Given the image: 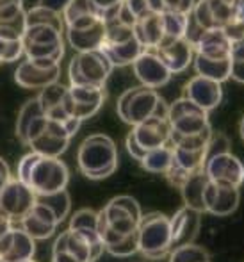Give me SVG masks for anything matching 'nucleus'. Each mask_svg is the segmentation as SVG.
<instances>
[{"label":"nucleus","instance_id":"obj_43","mask_svg":"<svg viewBox=\"0 0 244 262\" xmlns=\"http://www.w3.org/2000/svg\"><path fill=\"white\" fill-rule=\"evenodd\" d=\"M196 2H198V0H162V4H164V13L173 11V13H184V14H191Z\"/></svg>","mask_w":244,"mask_h":262},{"label":"nucleus","instance_id":"obj_44","mask_svg":"<svg viewBox=\"0 0 244 262\" xmlns=\"http://www.w3.org/2000/svg\"><path fill=\"white\" fill-rule=\"evenodd\" d=\"M125 146H127V152L130 154L132 157L136 159V161H139L141 162L143 159H145V156L148 152H145V150L139 146V143L136 141V138H134V134L132 132H128L127 134V139H125Z\"/></svg>","mask_w":244,"mask_h":262},{"label":"nucleus","instance_id":"obj_23","mask_svg":"<svg viewBox=\"0 0 244 262\" xmlns=\"http://www.w3.org/2000/svg\"><path fill=\"white\" fill-rule=\"evenodd\" d=\"M155 50L159 52L161 59L166 62V66H168L171 73L184 72L186 68H189L191 62H194L196 49L187 38L168 39Z\"/></svg>","mask_w":244,"mask_h":262},{"label":"nucleus","instance_id":"obj_29","mask_svg":"<svg viewBox=\"0 0 244 262\" xmlns=\"http://www.w3.org/2000/svg\"><path fill=\"white\" fill-rule=\"evenodd\" d=\"M193 64L196 70V75L216 80V82H219V84L228 80L232 75V59L216 61V59H209V57H203V55L196 54Z\"/></svg>","mask_w":244,"mask_h":262},{"label":"nucleus","instance_id":"obj_53","mask_svg":"<svg viewBox=\"0 0 244 262\" xmlns=\"http://www.w3.org/2000/svg\"><path fill=\"white\" fill-rule=\"evenodd\" d=\"M0 64H4V62H2V61H0Z\"/></svg>","mask_w":244,"mask_h":262},{"label":"nucleus","instance_id":"obj_51","mask_svg":"<svg viewBox=\"0 0 244 262\" xmlns=\"http://www.w3.org/2000/svg\"><path fill=\"white\" fill-rule=\"evenodd\" d=\"M239 134H241V139L244 141V114L241 118V123H239Z\"/></svg>","mask_w":244,"mask_h":262},{"label":"nucleus","instance_id":"obj_10","mask_svg":"<svg viewBox=\"0 0 244 262\" xmlns=\"http://www.w3.org/2000/svg\"><path fill=\"white\" fill-rule=\"evenodd\" d=\"M64 36L75 52L100 50L105 41V21L100 14H93L68 25Z\"/></svg>","mask_w":244,"mask_h":262},{"label":"nucleus","instance_id":"obj_37","mask_svg":"<svg viewBox=\"0 0 244 262\" xmlns=\"http://www.w3.org/2000/svg\"><path fill=\"white\" fill-rule=\"evenodd\" d=\"M169 262H210V255L198 245H187L175 248L169 255Z\"/></svg>","mask_w":244,"mask_h":262},{"label":"nucleus","instance_id":"obj_52","mask_svg":"<svg viewBox=\"0 0 244 262\" xmlns=\"http://www.w3.org/2000/svg\"><path fill=\"white\" fill-rule=\"evenodd\" d=\"M143 262H151V260H143Z\"/></svg>","mask_w":244,"mask_h":262},{"label":"nucleus","instance_id":"obj_41","mask_svg":"<svg viewBox=\"0 0 244 262\" xmlns=\"http://www.w3.org/2000/svg\"><path fill=\"white\" fill-rule=\"evenodd\" d=\"M230 152V141L225 134L221 132H214L212 138H210V143L207 146V161L214 156H219V154H228Z\"/></svg>","mask_w":244,"mask_h":262},{"label":"nucleus","instance_id":"obj_36","mask_svg":"<svg viewBox=\"0 0 244 262\" xmlns=\"http://www.w3.org/2000/svg\"><path fill=\"white\" fill-rule=\"evenodd\" d=\"M93 14H100V13L95 9L91 0H73L68 6V9L62 13V18H64V24L68 27V25L84 20V18H90Z\"/></svg>","mask_w":244,"mask_h":262},{"label":"nucleus","instance_id":"obj_11","mask_svg":"<svg viewBox=\"0 0 244 262\" xmlns=\"http://www.w3.org/2000/svg\"><path fill=\"white\" fill-rule=\"evenodd\" d=\"M36 204H38L36 193L18 179H11L0 193V209L13 223L24 220Z\"/></svg>","mask_w":244,"mask_h":262},{"label":"nucleus","instance_id":"obj_54","mask_svg":"<svg viewBox=\"0 0 244 262\" xmlns=\"http://www.w3.org/2000/svg\"><path fill=\"white\" fill-rule=\"evenodd\" d=\"M0 262H2V260H0Z\"/></svg>","mask_w":244,"mask_h":262},{"label":"nucleus","instance_id":"obj_28","mask_svg":"<svg viewBox=\"0 0 244 262\" xmlns=\"http://www.w3.org/2000/svg\"><path fill=\"white\" fill-rule=\"evenodd\" d=\"M136 36L145 49H159L164 41L162 14H151L136 21Z\"/></svg>","mask_w":244,"mask_h":262},{"label":"nucleus","instance_id":"obj_50","mask_svg":"<svg viewBox=\"0 0 244 262\" xmlns=\"http://www.w3.org/2000/svg\"><path fill=\"white\" fill-rule=\"evenodd\" d=\"M11 228H13V221H11L9 217H7V214L0 209V239H2Z\"/></svg>","mask_w":244,"mask_h":262},{"label":"nucleus","instance_id":"obj_21","mask_svg":"<svg viewBox=\"0 0 244 262\" xmlns=\"http://www.w3.org/2000/svg\"><path fill=\"white\" fill-rule=\"evenodd\" d=\"M38 100L49 120L62 123V121L73 118L70 114V86H64L61 82L52 84V86L41 90V93L38 95Z\"/></svg>","mask_w":244,"mask_h":262},{"label":"nucleus","instance_id":"obj_6","mask_svg":"<svg viewBox=\"0 0 244 262\" xmlns=\"http://www.w3.org/2000/svg\"><path fill=\"white\" fill-rule=\"evenodd\" d=\"M113 62L103 54L102 49L90 50V52H77L68 66L70 86L102 88V90H105V82L113 73Z\"/></svg>","mask_w":244,"mask_h":262},{"label":"nucleus","instance_id":"obj_15","mask_svg":"<svg viewBox=\"0 0 244 262\" xmlns=\"http://www.w3.org/2000/svg\"><path fill=\"white\" fill-rule=\"evenodd\" d=\"M61 75V64L59 66H41L25 59L14 70V80L18 86L25 90H45L52 84L59 82Z\"/></svg>","mask_w":244,"mask_h":262},{"label":"nucleus","instance_id":"obj_40","mask_svg":"<svg viewBox=\"0 0 244 262\" xmlns=\"http://www.w3.org/2000/svg\"><path fill=\"white\" fill-rule=\"evenodd\" d=\"M105 252H109L110 255H114V257H130V255H134V253H138L139 252L138 232H134V234L123 237L120 243H116V245L107 246Z\"/></svg>","mask_w":244,"mask_h":262},{"label":"nucleus","instance_id":"obj_8","mask_svg":"<svg viewBox=\"0 0 244 262\" xmlns=\"http://www.w3.org/2000/svg\"><path fill=\"white\" fill-rule=\"evenodd\" d=\"M102 212L105 216L107 227L120 235H130L138 232L139 221L143 217L138 200L128 196V194L114 196L113 200L107 202Z\"/></svg>","mask_w":244,"mask_h":262},{"label":"nucleus","instance_id":"obj_5","mask_svg":"<svg viewBox=\"0 0 244 262\" xmlns=\"http://www.w3.org/2000/svg\"><path fill=\"white\" fill-rule=\"evenodd\" d=\"M64 34L52 25H29L24 38L27 59L41 66H59L64 55Z\"/></svg>","mask_w":244,"mask_h":262},{"label":"nucleus","instance_id":"obj_27","mask_svg":"<svg viewBox=\"0 0 244 262\" xmlns=\"http://www.w3.org/2000/svg\"><path fill=\"white\" fill-rule=\"evenodd\" d=\"M102 50H103V54L109 57V61L113 62L114 68H116V66L121 68V66L134 64L146 49L141 45L138 36H134V38L128 39V41L118 43V45H103Z\"/></svg>","mask_w":244,"mask_h":262},{"label":"nucleus","instance_id":"obj_14","mask_svg":"<svg viewBox=\"0 0 244 262\" xmlns=\"http://www.w3.org/2000/svg\"><path fill=\"white\" fill-rule=\"evenodd\" d=\"M205 173L210 182L221 186L241 187L244 182V164L234 154H219L207 161Z\"/></svg>","mask_w":244,"mask_h":262},{"label":"nucleus","instance_id":"obj_31","mask_svg":"<svg viewBox=\"0 0 244 262\" xmlns=\"http://www.w3.org/2000/svg\"><path fill=\"white\" fill-rule=\"evenodd\" d=\"M173 161H175V150H173L171 145H166L148 152L145 159L141 161V166L143 169H146L150 173L166 175L169 171V168L173 166Z\"/></svg>","mask_w":244,"mask_h":262},{"label":"nucleus","instance_id":"obj_3","mask_svg":"<svg viewBox=\"0 0 244 262\" xmlns=\"http://www.w3.org/2000/svg\"><path fill=\"white\" fill-rule=\"evenodd\" d=\"M116 113L121 118V121L136 127L150 118H166L168 120L169 105L162 100L161 95L155 90L139 84V86L128 88L120 95Z\"/></svg>","mask_w":244,"mask_h":262},{"label":"nucleus","instance_id":"obj_13","mask_svg":"<svg viewBox=\"0 0 244 262\" xmlns=\"http://www.w3.org/2000/svg\"><path fill=\"white\" fill-rule=\"evenodd\" d=\"M132 68H134V75L141 82V86L150 88V90L166 86L173 75L155 49H146L141 54V57L132 64Z\"/></svg>","mask_w":244,"mask_h":262},{"label":"nucleus","instance_id":"obj_17","mask_svg":"<svg viewBox=\"0 0 244 262\" xmlns=\"http://www.w3.org/2000/svg\"><path fill=\"white\" fill-rule=\"evenodd\" d=\"M130 132L145 152L171 145V125L166 118H150V120L132 127Z\"/></svg>","mask_w":244,"mask_h":262},{"label":"nucleus","instance_id":"obj_4","mask_svg":"<svg viewBox=\"0 0 244 262\" xmlns=\"http://www.w3.org/2000/svg\"><path fill=\"white\" fill-rule=\"evenodd\" d=\"M139 239V253L146 260H161L169 257L173 248V234H171V217L162 212H148L143 214L138 227Z\"/></svg>","mask_w":244,"mask_h":262},{"label":"nucleus","instance_id":"obj_9","mask_svg":"<svg viewBox=\"0 0 244 262\" xmlns=\"http://www.w3.org/2000/svg\"><path fill=\"white\" fill-rule=\"evenodd\" d=\"M189 16L199 31L225 29L237 16V4L235 0H198Z\"/></svg>","mask_w":244,"mask_h":262},{"label":"nucleus","instance_id":"obj_7","mask_svg":"<svg viewBox=\"0 0 244 262\" xmlns=\"http://www.w3.org/2000/svg\"><path fill=\"white\" fill-rule=\"evenodd\" d=\"M168 120L171 125V132L179 136H194L212 128L209 113L186 97L176 98L173 104H169Z\"/></svg>","mask_w":244,"mask_h":262},{"label":"nucleus","instance_id":"obj_45","mask_svg":"<svg viewBox=\"0 0 244 262\" xmlns=\"http://www.w3.org/2000/svg\"><path fill=\"white\" fill-rule=\"evenodd\" d=\"M91 4H93L95 9L100 13V16H105L107 13H110V11L123 6L125 0H91Z\"/></svg>","mask_w":244,"mask_h":262},{"label":"nucleus","instance_id":"obj_19","mask_svg":"<svg viewBox=\"0 0 244 262\" xmlns=\"http://www.w3.org/2000/svg\"><path fill=\"white\" fill-rule=\"evenodd\" d=\"M184 97L194 102L203 111L210 113L223 100V88L216 80L205 79V77L194 75L189 82L184 86Z\"/></svg>","mask_w":244,"mask_h":262},{"label":"nucleus","instance_id":"obj_48","mask_svg":"<svg viewBox=\"0 0 244 262\" xmlns=\"http://www.w3.org/2000/svg\"><path fill=\"white\" fill-rule=\"evenodd\" d=\"M230 79H234L235 82L244 84V62H234L232 61V75Z\"/></svg>","mask_w":244,"mask_h":262},{"label":"nucleus","instance_id":"obj_24","mask_svg":"<svg viewBox=\"0 0 244 262\" xmlns=\"http://www.w3.org/2000/svg\"><path fill=\"white\" fill-rule=\"evenodd\" d=\"M20 225H21V230L27 232L34 241H43V239H49L54 234L59 221L57 216L47 205L38 202L31 209V212L20 221Z\"/></svg>","mask_w":244,"mask_h":262},{"label":"nucleus","instance_id":"obj_30","mask_svg":"<svg viewBox=\"0 0 244 262\" xmlns=\"http://www.w3.org/2000/svg\"><path fill=\"white\" fill-rule=\"evenodd\" d=\"M41 116H45V113H43L38 97L27 100L24 104V107L20 109L18 118H16V136L24 145H25V141H27L29 128H31L32 125L36 123V120H39Z\"/></svg>","mask_w":244,"mask_h":262},{"label":"nucleus","instance_id":"obj_2","mask_svg":"<svg viewBox=\"0 0 244 262\" xmlns=\"http://www.w3.org/2000/svg\"><path fill=\"white\" fill-rule=\"evenodd\" d=\"M79 169L91 180H102L118 169L116 143L105 134H91L80 143L77 152Z\"/></svg>","mask_w":244,"mask_h":262},{"label":"nucleus","instance_id":"obj_32","mask_svg":"<svg viewBox=\"0 0 244 262\" xmlns=\"http://www.w3.org/2000/svg\"><path fill=\"white\" fill-rule=\"evenodd\" d=\"M162 24H164V41L186 38L189 29V14L168 11V13H162Z\"/></svg>","mask_w":244,"mask_h":262},{"label":"nucleus","instance_id":"obj_49","mask_svg":"<svg viewBox=\"0 0 244 262\" xmlns=\"http://www.w3.org/2000/svg\"><path fill=\"white\" fill-rule=\"evenodd\" d=\"M230 59L234 62H244V39L242 41H237L232 45V55Z\"/></svg>","mask_w":244,"mask_h":262},{"label":"nucleus","instance_id":"obj_47","mask_svg":"<svg viewBox=\"0 0 244 262\" xmlns=\"http://www.w3.org/2000/svg\"><path fill=\"white\" fill-rule=\"evenodd\" d=\"M11 179H13V177H11L9 166H7L6 161L0 157V193H2V189L7 186V182H9Z\"/></svg>","mask_w":244,"mask_h":262},{"label":"nucleus","instance_id":"obj_1","mask_svg":"<svg viewBox=\"0 0 244 262\" xmlns=\"http://www.w3.org/2000/svg\"><path fill=\"white\" fill-rule=\"evenodd\" d=\"M16 179L27 184L36 196H49L66 191L70 171L59 157H45L31 152L21 157Z\"/></svg>","mask_w":244,"mask_h":262},{"label":"nucleus","instance_id":"obj_16","mask_svg":"<svg viewBox=\"0 0 244 262\" xmlns=\"http://www.w3.org/2000/svg\"><path fill=\"white\" fill-rule=\"evenodd\" d=\"M36 241L21 228L13 227L0 239V260L2 262H34Z\"/></svg>","mask_w":244,"mask_h":262},{"label":"nucleus","instance_id":"obj_18","mask_svg":"<svg viewBox=\"0 0 244 262\" xmlns=\"http://www.w3.org/2000/svg\"><path fill=\"white\" fill-rule=\"evenodd\" d=\"M105 102V90L102 88L70 86V114L84 121L95 116Z\"/></svg>","mask_w":244,"mask_h":262},{"label":"nucleus","instance_id":"obj_12","mask_svg":"<svg viewBox=\"0 0 244 262\" xmlns=\"http://www.w3.org/2000/svg\"><path fill=\"white\" fill-rule=\"evenodd\" d=\"M72 136L66 130L64 123L54 120H47L45 127L39 130L36 138L31 139L27 146H31L32 152L45 157H61L70 146Z\"/></svg>","mask_w":244,"mask_h":262},{"label":"nucleus","instance_id":"obj_42","mask_svg":"<svg viewBox=\"0 0 244 262\" xmlns=\"http://www.w3.org/2000/svg\"><path fill=\"white\" fill-rule=\"evenodd\" d=\"M125 6L132 13V16L136 18V21L153 14V11L150 7V0H125Z\"/></svg>","mask_w":244,"mask_h":262},{"label":"nucleus","instance_id":"obj_38","mask_svg":"<svg viewBox=\"0 0 244 262\" xmlns=\"http://www.w3.org/2000/svg\"><path fill=\"white\" fill-rule=\"evenodd\" d=\"M70 230H97L98 232V212L91 209H80L70 220Z\"/></svg>","mask_w":244,"mask_h":262},{"label":"nucleus","instance_id":"obj_39","mask_svg":"<svg viewBox=\"0 0 244 262\" xmlns=\"http://www.w3.org/2000/svg\"><path fill=\"white\" fill-rule=\"evenodd\" d=\"M21 55H25L24 39L0 38V61L2 62H16Z\"/></svg>","mask_w":244,"mask_h":262},{"label":"nucleus","instance_id":"obj_26","mask_svg":"<svg viewBox=\"0 0 244 262\" xmlns=\"http://www.w3.org/2000/svg\"><path fill=\"white\" fill-rule=\"evenodd\" d=\"M209 184L210 180L205 173V168L193 173L180 189L184 198V207H189L199 214H205V191Z\"/></svg>","mask_w":244,"mask_h":262},{"label":"nucleus","instance_id":"obj_22","mask_svg":"<svg viewBox=\"0 0 244 262\" xmlns=\"http://www.w3.org/2000/svg\"><path fill=\"white\" fill-rule=\"evenodd\" d=\"M202 227V214L189 207L179 209L171 216V234H173V248L194 245V239L199 234Z\"/></svg>","mask_w":244,"mask_h":262},{"label":"nucleus","instance_id":"obj_34","mask_svg":"<svg viewBox=\"0 0 244 262\" xmlns=\"http://www.w3.org/2000/svg\"><path fill=\"white\" fill-rule=\"evenodd\" d=\"M175 150V161L173 164L179 166L180 169L187 173H196L205 168L207 164V150H198V152H189V150Z\"/></svg>","mask_w":244,"mask_h":262},{"label":"nucleus","instance_id":"obj_33","mask_svg":"<svg viewBox=\"0 0 244 262\" xmlns=\"http://www.w3.org/2000/svg\"><path fill=\"white\" fill-rule=\"evenodd\" d=\"M29 25H52V27L66 32V24L62 14L41 6H34L32 9L27 11V27Z\"/></svg>","mask_w":244,"mask_h":262},{"label":"nucleus","instance_id":"obj_35","mask_svg":"<svg viewBox=\"0 0 244 262\" xmlns=\"http://www.w3.org/2000/svg\"><path fill=\"white\" fill-rule=\"evenodd\" d=\"M38 202L43 205H47V207L57 216L59 223L68 216L70 209H72V200H70L68 191H61V193L49 194V196H38Z\"/></svg>","mask_w":244,"mask_h":262},{"label":"nucleus","instance_id":"obj_25","mask_svg":"<svg viewBox=\"0 0 244 262\" xmlns=\"http://www.w3.org/2000/svg\"><path fill=\"white\" fill-rule=\"evenodd\" d=\"M196 54L203 57L225 61L232 55V41L223 29H214V31H203L198 41L194 43Z\"/></svg>","mask_w":244,"mask_h":262},{"label":"nucleus","instance_id":"obj_46","mask_svg":"<svg viewBox=\"0 0 244 262\" xmlns=\"http://www.w3.org/2000/svg\"><path fill=\"white\" fill-rule=\"evenodd\" d=\"M72 2L73 0H38V6L47 7V9H52V11H55V13L62 14L68 9V6Z\"/></svg>","mask_w":244,"mask_h":262},{"label":"nucleus","instance_id":"obj_20","mask_svg":"<svg viewBox=\"0 0 244 262\" xmlns=\"http://www.w3.org/2000/svg\"><path fill=\"white\" fill-rule=\"evenodd\" d=\"M241 202V189L234 186H221L210 182L205 191V212L223 217L235 212Z\"/></svg>","mask_w":244,"mask_h":262}]
</instances>
